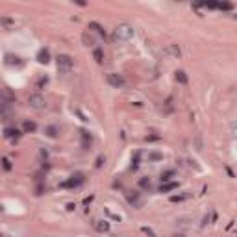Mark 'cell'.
I'll list each match as a JSON object with an SVG mask.
<instances>
[{
    "label": "cell",
    "mask_w": 237,
    "mask_h": 237,
    "mask_svg": "<svg viewBox=\"0 0 237 237\" xmlns=\"http://www.w3.org/2000/svg\"><path fill=\"white\" fill-rule=\"evenodd\" d=\"M115 39H119V41H128V39H132L133 37V26L132 24H128V22H122V24H119L117 28H115Z\"/></svg>",
    "instance_id": "6da1fadb"
},
{
    "label": "cell",
    "mask_w": 237,
    "mask_h": 237,
    "mask_svg": "<svg viewBox=\"0 0 237 237\" xmlns=\"http://www.w3.org/2000/svg\"><path fill=\"white\" fill-rule=\"evenodd\" d=\"M72 57L70 56H67V54H59L57 56V69L59 70H63V72H69L70 69H72Z\"/></svg>",
    "instance_id": "7a4b0ae2"
},
{
    "label": "cell",
    "mask_w": 237,
    "mask_h": 237,
    "mask_svg": "<svg viewBox=\"0 0 237 237\" xmlns=\"http://www.w3.org/2000/svg\"><path fill=\"white\" fill-rule=\"evenodd\" d=\"M108 82H109V85H113V87H117V89H119V87H124V83H126L124 78H122L121 74H115V72H109V74H108Z\"/></svg>",
    "instance_id": "3957f363"
},
{
    "label": "cell",
    "mask_w": 237,
    "mask_h": 237,
    "mask_svg": "<svg viewBox=\"0 0 237 237\" xmlns=\"http://www.w3.org/2000/svg\"><path fill=\"white\" fill-rule=\"evenodd\" d=\"M82 184H83V174H74L69 182H63V184H61V187L70 189V187H78V185H82Z\"/></svg>",
    "instance_id": "277c9868"
},
{
    "label": "cell",
    "mask_w": 237,
    "mask_h": 237,
    "mask_svg": "<svg viewBox=\"0 0 237 237\" xmlns=\"http://www.w3.org/2000/svg\"><path fill=\"white\" fill-rule=\"evenodd\" d=\"M28 104H30L32 108H35V109H41V108L46 106V102H44V98H43L41 95H32V96L28 98Z\"/></svg>",
    "instance_id": "5b68a950"
},
{
    "label": "cell",
    "mask_w": 237,
    "mask_h": 237,
    "mask_svg": "<svg viewBox=\"0 0 237 237\" xmlns=\"http://www.w3.org/2000/svg\"><path fill=\"white\" fill-rule=\"evenodd\" d=\"M37 61L43 63V65H46V63L50 61V52H48L46 48H41V50L37 52Z\"/></svg>",
    "instance_id": "8992f818"
},
{
    "label": "cell",
    "mask_w": 237,
    "mask_h": 237,
    "mask_svg": "<svg viewBox=\"0 0 237 237\" xmlns=\"http://www.w3.org/2000/svg\"><path fill=\"white\" fill-rule=\"evenodd\" d=\"M82 41H83V44H85V46H95V44H96L95 35H93V33H89V32H85V33L82 35Z\"/></svg>",
    "instance_id": "52a82bcc"
},
{
    "label": "cell",
    "mask_w": 237,
    "mask_h": 237,
    "mask_svg": "<svg viewBox=\"0 0 237 237\" xmlns=\"http://www.w3.org/2000/svg\"><path fill=\"white\" fill-rule=\"evenodd\" d=\"M80 133H82V145H83V148H89L91 146V141H93L91 133L87 130H80Z\"/></svg>",
    "instance_id": "ba28073f"
},
{
    "label": "cell",
    "mask_w": 237,
    "mask_h": 237,
    "mask_svg": "<svg viewBox=\"0 0 237 237\" xmlns=\"http://www.w3.org/2000/svg\"><path fill=\"white\" fill-rule=\"evenodd\" d=\"M4 135H6L7 139H19V137H20V132H19L17 128H6Z\"/></svg>",
    "instance_id": "9c48e42d"
},
{
    "label": "cell",
    "mask_w": 237,
    "mask_h": 237,
    "mask_svg": "<svg viewBox=\"0 0 237 237\" xmlns=\"http://www.w3.org/2000/svg\"><path fill=\"white\" fill-rule=\"evenodd\" d=\"M95 228L98 230V232H109V222L108 221H95Z\"/></svg>",
    "instance_id": "30bf717a"
},
{
    "label": "cell",
    "mask_w": 237,
    "mask_h": 237,
    "mask_svg": "<svg viewBox=\"0 0 237 237\" xmlns=\"http://www.w3.org/2000/svg\"><path fill=\"white\" fill-rule=\"evenodd\" d=\"M22 130H24L26 133L35 132V130H37V124H35V122H32V121H24V122H22Z\"/></svg>",
    "instance_id": "8fae6325"
},
{
    "label": "cell",
    "mask_w": 237,
    "mask_h": 237,
    "mask_svg": "<svg viewBox=\"0 0 237 237\" xmlns=\"http://www.w3.org/2000/svg\"><path fill=\"white\" fill-rule=\"evenodd\" d=\"M176 187H178V184H176V182H169V184H161L159 191H161V193H169V191H174Z\"/></svg>",
    "instance_id": "7c38bea8"
},
{
    "label": "cell",
    "mask_w": 237,
    "mask_h": 237,
    "mask_svg": "<svg viewBox=\"0 0 237 237\" xmlns=\"http://www.w3.org/2000/svg\"><path fill=\"white\" fill-rule=\"evenodd\" d=\"M89 30H95L96 33H100V35H106V30L98 24V22H89Z\"/></svg>",
    "instance_id": "4fadbf2b"
},
{
    "label": "cell",
    "mask_w": 237,
    "mask_h": 237,
    "mask_svg": "<svg viewBox=\"0 0 237 237\" xmlns=\"http://www.w3.org/2000/svg\"><path fill=\"white\" fill-rule=\"evenodd\" d=\"M167 54H172V56L180 57L182 56V50L178 48V44H171V46H167Z\"/></svg>",
    "instance_id": "5bb4252c"
},
{
    "label": "cell",
    "mask_w": 237,
    "mask_h": 237,
    "mask_svg": "<svg viewBox=\"0 0 237 237\" xmlns=\"http://www.w3.org/2000/svg\"><path fill=\"white\" fill-rule=\"evenodd\" d=\"M174 74H176V82H180L182 85H185V83H187V74H185L184 70H176Z\"/></svg>",
    "instance_id": "9a60e30c"
},
{
    "label": "cell",
    "mask_w": 237,
    "mask_h": 237,
    "mask_svg": "<svg viewBox=\"0 0 237 237\" xmlns=\"http://www.w3.org/2000/svg\"><path fill=\"white\" fill-rule=\"evenodd\" d=\"M6 65H20V61H19V57H17V56L7 54V56H6Z\"/></svg>",
    "instance_id": "2e32d148"
},
{
    "label": "cell",
    "mask_w": 237,
    "mask_h": 237,
    "mask_svg": "<svg viewBox=\"0 0 237 237\" xmlns=\"http://www.w3.org/2000/svg\"><path fill=\"white\" fill-rule=\"evenodd\" d=\"M93 56H95V59H96L98 63H102V61H104V52H102L100 48H95V52H93Z\"/></svg>",
    "instance_id": "e0dca14e"
},
{
    "label": "cell",
    "mask_w": 237,
    "mask_h": 237,
    "mask_svg": "<svg viewBox=\"0 0 237 237\" xmlns=\"http://www.w3.org/2000/svg\"><path fill=\"white\" fill-rule=\"evenodd\" d=\"M139 158H141V154H139V152H135V154H133V158H132V171H135V169L139 167Z\"/></svg>",
    "instance_id": "ac0fdd59"
},
{
    "label": "cell",
    "mask_w": 237,
    "mask_h": 237,
    "mask_svg": "<svg viewBox=\"0 0 237 237\" xmlns=\"http://www.w3.org/2000/svg\"><path fill=\"white\" fill-rule=\"evenodd\" d=\"M234 6L230 2H222V4H217V9H222V11H230Z\"/></svg>",
    "instance_id": "d6986e66"
},
{
    "label": "cell",
    "mask_w": 237,
    "mask_h": 237,
    "mask_svg": "<svg viewBox=\"0 0 237 237\" xmlns=\"http://www.w3.org/2000/svg\"><path fill=\"white\" fill-rule=\"evenodd\" d=\"M46 135L48 137H57V128L56 126H48L46 128Z\"/></svg>",
    "instance_id": "ffe728a7"
},
{
    "label": "cell",
    "mask_w": 237,
    "mask_h": 237,
    "mask_svg": "<svg viewBox=\"0 0 237 237\" xmlns=\"http://www.w3.org/2000/svg\"><path fill=\"white\" fill-rule=\"evenodd\" d=\"M104 163H106V158H104V156H98V158H96V161H95V167H96V169H102V167H104Z\"/></svg>",
    "instance_id": "44dd1931"
},
{
    "label": "cell",
    "mask_w": 237,
    "mask_h": 237,
    "mask_svg": "<svg viewBox=\"0 0 237 237\" xmlns=\"http://www.w3.org/2000/svg\"><path fill=\"white\" fill-rule=\"evenodd\" d=\"M139 187H143V189H150V180H148V178H141V180H139Z\"/></svg>",
    "instance_id": "7402d4cb"
},
{
    "label": "cell",
    "mask_w": 237,
    "mask_h": 237,
    "mask_svg": "<svg viewBox=\"0 0 237 237\" xmlns=\"http://www.w3.org/2000/svg\"><path fill=\"white\" fill-rule=\"evenodd\" d=\"M2 93H4V96H6V100H7V102H13V100H15V96H13V93H11L9 89H4Z\"/></svg>",
    "instance_id": "603a6c76"
},
{
    "label": "cell",
    "mask_w": 237,
    "mask_h": 237,
    "mask_svg": "<svg viewBox=\"0 0 237 237\" xmlns=\"http://www.w3.org/2000/svg\"><path fill=\"white\" fill-rule=\"evenodd\" d=\"M171 176H174V171H165V172L161 174V184H163V182H167Z\"/></svg>",
    "instance_id": "cb8c5ba5"
},
{
    "label": "cell",
    "mask_w": 237,
    "mask_h": 237,
    "mask_svg": "<svg viewBox=\"0 0 237 237\" xmlns=\"http://www.w3.org/2000/svg\"><path fill=\"white\" fill-rule=\"evenodd\" d=\"M141 232H143V234H146L148 237H156V234H154V230H150L148 226H143V228H141Z\"/></svg>",
    "instance_id": "d4e9b609"
},
{
    "label": "cell",
    "mask_w": 237,
    "mask_h": 237,
    "mask_svg": "<svg viewBox=\"0 0 237 237\" xmlns=\"http://www.w3.org/2000/svg\"><path fill=\"white\" fill-rule=\"evenodd\" d=\"M161 158H163V156H161V154H159V152H152V154H150V156H148V159H152V161H159V159H161Z\"/></svg>",
    "instance_id": "484cf974"
},
{
    "label": "cell",
    "mask_w": 237,
    "mask_h": 237,
    "mask_svg": "<svg viewBox=\"0 0 237 237\" xmlns=\"http://www.w3.org/2000/svg\"><path fill=\"white\" fill-rule=\"evenodd\" d=\"M2 167H4V171H11V161L7 158H4L2 159Z\"/></svg>",
    "instance_id": "4316f807"
},
{
    "label": "cell",
    "mask_w": 237,
    "mask_h": 237,
    "mask_svg": "<svg viewBox=\"0 0 237 237\" xmlns=\"http://www.w3.org/2000/svg\"><path fill=\"white\" fill-rule=\"evenodd\" d=\"M189 195H180V197H171V202H182V200H185Z\"/></svg>",
    "instance_id": "83f0119b"
},
{
    "label": "cell",
    "mask_w": 237,
    "mask_h": 237,
    "mask_svg": "<svg viewBox=\"0 0 237 237\" xmlns=\"http://www.w3.org/2000/svg\"><path fill=\"white\" fill-rule=\"evenodd\" d=\"M191 7L197 11V15H200V17H202V7H200V4H191Z\"/></svg>",
    "instance_id": "f1b7e54d"
},
{
    "label": "cell",
    "mask_w": 237,
    "mask_h": 237,
    "mask_svg": "<svg viewBox=\"0 0 237 237\" xmlns=\"http://www.w3.org/2000/svg\"><path fill=\"white\" fill-rule=\"evenodd\" d=\"M46 83H48V78L44 76V78H41V80L37 82V87H43V85H46Z\"/></svg>",
    "instance_id": "f546056e"
},
{
    "label": "cell",
    "mask_w": 237,
    "mask_h": 237,
    "mask_svg": "<svg viewBox=\"0 0 237 237\" xmlns=\"http://www.w3.org/2000/svg\"><path fill=\"white\" fill-rule=\"evenodd\" d=\"M74 111H76V115H78V117H80L82 121H89V119H87V117H85V115H83V113L80 111V109H74Z\"/></svg>",
    "instance_id": "4dcf8cb0"
},
{
    "label": "cell",
    "mask_w": 237,
    "mask_h": 237,
    "mask_svg": "<svg viewBox=\"0 0 237 237\" xmlns=\"http://www.w3.org/2000/svg\"><path fill=\"white\" fill-rule=\"evenodd\" d=\"M93 200H95V197H87V198H83V206H89Z\"/></svg>",
    "instance_id": "1f68e13d"
},
{
    "label": "cell",
    "mask_w": 237,
    "mask_h": 237,
    "mask_svg": "<svg viewBox=\"0 0 237 237\" xmlns=\"http://www.w3.org/2000/svg\"><path fill=\"white\" fill-rule=\"evenodd\" d=\"M0 22H2V24H6V26H11V24H13V20H11V19H2Z\"/></svg>",
    "instance_id": "d6a6232c"
},
{
    "label": "cell",
    "mask_w": 237,
    "mask_h": 237,
    "mask_svg": "<svg viewBox=\"0 0 237 237\" xmlns=\"http://www.w3.org/2000/svg\"><path fill=\"white\" fill-rule=\"evenodd\" d=\"M44 193V187L43 185H37V189H35V195H43Z\"/></svg>",
    "instance_id": "836d02e7"
},
{
    "label": "cell",
    "mask_w": 237,
    "mask_h": 237,
    "mask_svg": "<svg viewBox=\"0 0 237 237\" xmlns=\"http://www.w3.org/2000/svg\"><path fill=\"white\" fill-rule=\"evenodd\" d=\"M159 135H146V141H158Z\"/></svg>",
    "instance_id": "e575fe53"
},
{
    "label": "cell",
    "mask_w": 237,
    "mask_h": 237,
    "mask_svg": "<svg viewBox=\"0 0 237 237\" xmlns=\"http://www.w3.org/2000/svg\"><path fill=\"white\" fill-rule=\"evenodd\" d=\"M74 208H76V206H74L72 202H69V204H67V211H74Z\"/></svg>",
    "instance_id": "d590c367"
},
{
    "label": "cell",
    "mask_w": 237,
    "mask_h": 237,
    "mask_svg": "<svg viewBox=\"0 0 237 237\" xmlns=\"http://www.w3.org/2000/svg\"><path fill=\"white\" fill-rule=\"evenodd\" d=\"M226 172H228V174H230V176H232V178H234V171H232V169H230V167H226Z\"/></svg>",
    "instance_id": "8d00e7d4"
},
{
    "label": "cell",
    "mask_w": 237,
    "mask_h": 237,
    "mask_svg": "<svg viewBox=\"0 0 237 237\" xmlns=\"http://www.w3.org/2000/svg\"><path fill=\"white\" fill-rule=\"evenodd\" d=\"M176 237H182V235H176Z\"/></svg>",
    "instance_id": "74e56055"
},
{
    "label": "cell",
    "mask_w": 237,
    "mask_h": 237,
    "mask_svg": "<svg viewBox=\"0 0 237 237\" xmlns=\"http://www.w3.org/2000/svg\"><path fill=\"white\" fill-rule=\"evenodd\" d=\"M0 237H2V235H0Z\"/></svg>",
    "instance_id": "f35d334b"
}]
</instances>
